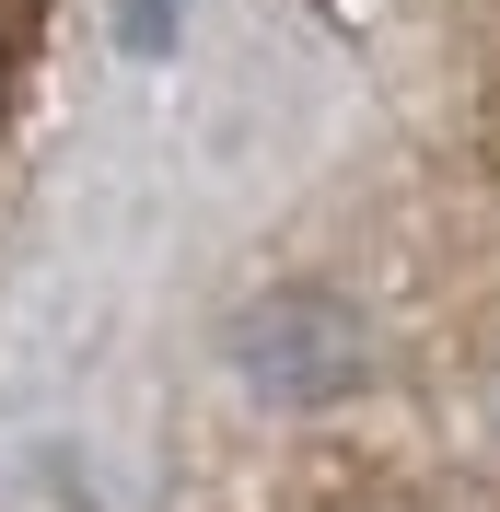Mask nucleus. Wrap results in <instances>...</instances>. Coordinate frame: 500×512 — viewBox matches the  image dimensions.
Returning a JSON list of instances; mask_svg holds the SVG:
<instances>
[{
    "instance_id": "nucleus-1",
    "label": "nucleus",
    "mask_w": 500,
    "mask_h": 512,
    "mask_svg": "<svg viewBox=\"0 0 500 512\" xmlns=\"http://www.w3.org/2000/svg\"><path fill=\"white\" fill-rule=\"evenodd\" d=\"M233 384L245 396H268V408H338L349 384L373 373V326L349 315L338 291H314V280H280V291H256L245 315H233Z\"/></svg>"
},
{
    "instance_id": "nucleus-2",
    "label": "nucleus",
    "mask_w": 500,
    "mask_h": 512,
    "mask_svg": "<svg viewBox=\"0 0 500 512\" xmlns=\"http://www.w3.org/2000/svg\"><path fill=\"white\" fill-rule=\"evenodd\" d=\"M128 47H175V0H128Z\"/></svg>"
},
{
    "instance_id": "nucleus-3",
    "label": "nucleus",
    "mask_w": 500,
    "mask_h": 512,
    "mask_svg": "<svg viewBox=\"0 0 500 512\" xmlns=\"http://www.w3.org/2000/svg\"><path fill=\"white\" fill-rule=\"evenodd\" d=\"M0 82H12V47H0Z\"/></svg>"
}]
</instances>
